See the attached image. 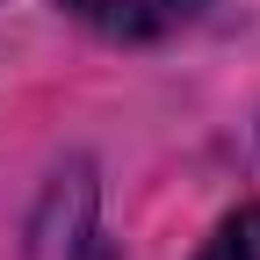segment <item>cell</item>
<instances>
[{
	"label": "cell",
	"mask_w": 260,
	"mask_h": 260,
	"mask_svg": "<svg viewBox=\"0 0 260 260\" xmlns=\"http://www.w3.org/2000/svg\"><path fill=\"white\" fill-rule=\"evenodd\" d=\"M65 15L109 44H159L195 15V0H65Z\"/></svg>",
	"instance_id": "cell-1"
},
{
	"label": "cell",
	"mask_w": 260,
	"mask_h": 260,
	"mask_svg": "<svg viewBox=\"0 0 260 260\" xmlns=\"http://www.w3.org/2000/svg\"><path fill=\"white\" fill-rule=\"evenodd\" d=\"M203 260H260V203H246L239 217H224L217 239L203 246Z\"/></svg>",
	"instance_id": "cell-2"
}]
</instances>
